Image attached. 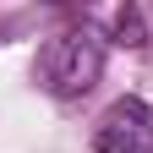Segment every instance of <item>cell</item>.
<instances>
[{
    "label": "cell",
    "mask_w": 153,
    "mask_h": 153,
    "mask_svg": "<svg viewBox=\"0 0 153 153\" xmlns=\"http://www.w3.org/2000/svg\"><path fill=\"white\" fill-rule=\"evenodd\" d=\"M115 27H120V44H148V38H142V11H137V6H120V22H115Z\"/></svg>",
    "instance_id": "cell-3"
},
{
    "label": "cell",
    "mask_w": 153,
    "mask_h": 153,
    "mask_svg": "<svg viewBox=\"0 0 153 153\" xmlns=\"http://www.w3.org/2000/svg\"><path fill=\"white\" fill-rule=\"evenodd\" d=\"M93 148L99 153H153V104L115 99L93 126Z\"/></svg>",
    "instance_id": "cell-2"
},
{
    "label": "cell",
    "mask_w": 153,
    "mask_h": 153,
    "mask_svg": "<svg viewBox=\"0 0 153 153\" xmlns=\"http://www.w3.org/2000/svg\"><path fill=\"white\" fill-rule=\"evenodd\" d=\"M104 60H109V44H104L99 27H60L44 49H38L33 76H38L44 93H55V99H82V93H93V82L104 76Z\"/></svg>",
    "instance_id": "cell-1"
}]
</instances>
